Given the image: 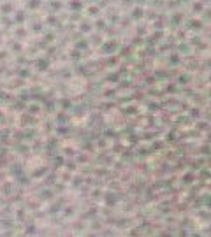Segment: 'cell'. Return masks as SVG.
I'll return each mask as SVG.
<instances>
[{"label": "cell", "mask_w": 211, "mask_h": 237, "mask_svg": "<svg viewBox=\"0 0 211 237\" xmlns=\"http://www.w3.org/2000/svg\"><path fill=\"white\" fill-rule=\"evenodd\" d=\"M130 16H128V18H127V16H121V18H120V25H121V28H128L130 27Z\"/></svg>", "instance_id": "13"}, {"label": "cell", "mask_w": 211, "mask_h": 237, "mask_svg": "<svg viewBox=\"0 0 211 237\" xmlns=\"http://www.w3.org/2000/svg\"><path fill=\"white\" fill-rule=\"evenodd\" d=\"M86 46H88L86 41H84V42H77V48H84V49H86Z\"/></svg>", "instance_id": "29"}, {"label": "cell", "mask_w": 211, "mask_h": 237, "mask_svg": "<svg viewBox=\"0 0 211 237\" xmlns=\"http://www.w3.org/2000/svg\"><path fill=\"white\" fill-rule=\"evenodd\" d=\"M116 46H118V44H116L114 41H111V42H107V44L104 46V49L106 51H111V49H116Z\"/></svg>", "instance_id": "21"}, {"label": "cell", "mask_w": 211, "mask_h": 237, "mask_svg": "<svg viewBox=\"0 0 211 237\" xmlns=\"http://www.w3.org/2000/svg\"><path fill=\"white\" fill-rule=\"evenodd\" d=\"M158 39H162V32H155V34L148 39V44H153V42H157Z\"/></svg>", "instance_id": "14"}, {"label": "cell", "mask_w": 211, "mask_h": 237, "mask_svg": "<svg viewBox=\"0 0 211 237\" xmlns=\"http://www.w3.org/2000/svg\"><path fill=\"white\" fill-rule=\"evenodd\" d=\"M202 27H204L202 20H190L188 21V28H190V30H202Z\"/></svg>", "instance_id": "5"}, {"label": "cell", "mask_w": 211, "mask_h": 237, "mask_svg": "<svg viewBox=\"0 0 211 237\" xmlns=\"http://www.w3.org/2000/svg\"><path fill=\"white\" fill-rule=\"evenodd\" d=\"M109 2H116V0H109Z\"/></svg>", "instance_id": "33"}, {"label": "cell", "mask_w": 211, "mask_h": 237, "mask_svg": "<svg viewBox=\"0 0 211 237\" xmlns=\"http://www.w3.org/2000/svg\"><path fill=\"white\" fill-rule=\"evenodd\" d=\"M97 7L100 9V11H102V9H107V7H109V0H98Z\"/></svg>", "instance_id": "18"}, {"label": "cell", "mask_w": 211, "mask_h": 237, "mask_svg": "<svg viewBox=\"0 0 211 237\" xmlns=\"http://www.w3.org/2000/svg\"><path fill=\"white\" fill-rule=\"evenodd\" d=\"M121 4H123L125 7H130L134 4V0H121Z\"/></svg>", "instance_id": "26"}, {"label": "cell", "mask_w": 211, "mask_h": 237, "mask_svg": "<svg viewBox=\"0 0 211 237\" xmlns=\"http://www.w3.org/2000/svg\"><path fill=\"white\" fill-rule=\"evenodd\" d=\"M183 2H192V0H181V4H183Z\"/></svg>", "instance_id": "31"}, {"label": "cell", "mask_w": 211, "mask_h": 237, "mask_svg": "<svg viewBox=\"0 0 211 237\" xmlns=\"http://www.w3.org/2000/svg\"><path fill=\"white\" fill-rule=\"evenodd\" d=\"M181 21H183V13H180V11H174V14L169 18V23H171L172 27H178Z\"/></svg>", "instance_id": "3"}, {"label": "cell", "mask_w": 211, "mask_h": 237, "mask_svg": "<svg viewBox=\"0 0 211 237\" xmlns=\"http://www.w3.org/2000/svg\"><path fill=\"white\" fill-rule=\"evenodd\" d=\"M67 7L70 9V13H81L84 7V2L83 0H70L69 4H67Z\"/></svg>", "instance_id": "1"}, {"label": "cell", "mask_w": 211, "mask_h": 237, "mask_svg": "<svg viewBox=\"0 0 211 237\" xmlns=\"http://www.w3.org/2000/svg\"><path fill=\"white\" fill-rule=\"evenodd\" d=\"M141 18H144V9H143V7H134L132 13H130V20L137 21V20H141Z\"/></svg>", "instance_id": "4"}, {"label": "cell", "mask_w": 211, "mask_h": 237, "mask_svg": "<svg viewBox=\"0 0 211 237\" xmlns=\"http://www.w3.org/2000/svg\"><path fill=\"white\" fill-rule=\"evenodd\" d=\"M42 4V0H30V4H28V7L30 9H37V7Z\"/></svg>", "instance_id": "20"}, {"label": "cell", "mask_w": 211, "mask_h": 237, "mask_svg": "<svg viewBox=\"0 0 211 237\" xmlns=\"http://www.w3.org/2000/svg\"><path fill=\"white\" fill-rule=\"evenodd\" d=\"M157 16H158V13H157L155 9H148V11H144V18H146V20H157Z\"/></svg>", "instance_id": "12"}, {"label": "cell", "mask_w": 211, "mask_h": 237, "mask_svg": "<svg viewBox=\"0 0 211 237\" xmlns=\"http://www.w3.org/2000/svg\"><path fill=\"white\" fill-rule=\"evenodd\" d=\"M135 30H137V34H139V35H144V34H146V27H144V25H139Z\"/></svg>", "instance_id": "23"}, {"label": "cell", "mask_w": 211, "mask_h": 237, "mask_svg": "<svg viewBox=\"0 0 211 237\" xmlns=\"http://www.w3.org/2000/svg\"><path fill=\"white\" fill-rule=\"evenodd\" d=\"M204 21H211V9H204L202 13V23Z\"/></svg>", "instance_id": "19"}, {"label": "cell", "mask_w": 211, "mask_h": 237, "mask_svg": "<svg viewBox=\"0 0 211 237\" xmlns=\"http://www.w3.org/2000/svg\"><path fill=\"white\" fill-rule=\"evenodd\" d=\"M201 2H202V4H204V2H209V0H201Z\"/></svg>", "instance_id": "32"}, {"label": "cell", "mask_w": 211, "mask_h": 237, "mask_svg": "<svg viewBox=\"0 0 211 237\" xmlns=\"http://www.w3.org/2000/svg\"><path fill=\"white\" fill-rule=\"evenodd\" d=\"M62 7H63V4H62V2H58V0H51V2H49V11H51V13L60 11Z\"/></svg>", "instance_id": "10"}, {"label": "cell", "mask_w": 211, "mask_h": 237, "mask_svg": "<svg viewBox=\"0 0 211 237\" xmlns=\"http://www.w3.org/2000/svg\"><path fill=\"white\" fill-rule=\"evenodd\" d=\"M181 5V0H167L165 2V7L169 11H178V7Z\"/></svg>", "instance_id": "7"}, {"label": "cell", "mask_w": 211, "mask_h": 237, "mask_svg": "<svg viewBox=\"0 0 211 237\" xmlns=\"http://www.w3.org/2000/svg\"><path fill=\"white\" fill-rule=\"evenodd\" d=\"M106 16H107V21H109V23H113V25L120 23V18H121V16H120V14L116 13V9H109Z\"/></svg>", "instance_id": "2"}, {"label": "cell", "mask_w": 211, "mask_h": 237, "mask_svg": "<svg viewBox=\"0 0 211 237\" xmlns=\"http://www.w3.org/2000/svg\"><path fill=\"white\" fill-rule=\"evenodd\" d=\"M2 11H4V13H11V11H13V5H4Z\"/></svg>", "instance_id": "27"}, {"label": "cell", "mask_w": 211, "mask_h": 237, "mask_svg": "<svg viewBox=\"0 0 211 237\" xmlns=\"http://www.w3.org/2000/svg\"><path fill=\"white\" fill-rule=\"evenodd\" d=\"M48 23H51V25H56V27H60V21H58V18H55V16H49V18H48Z\"/></svg>", "instance_id": "22"}, {"label": "cell", "mask_w": 211, "mask_h": 237, "mask_svg": "<svg viewBox=\"0 0 211 237\" xmlns=\"http://www.w3.org/2000/svg\"><path fill=\"white\" fill-rule=\"evenodd\" d=\"M93 27L97 28L98 32H102V30H106V21H104V20H97V21H95V25H93Z\"/></svg>", "instance_id": "15"}, {"label": "cell", "mask_w": 211, "mask_h": 237, "mask_svg": "<svg viewBox=\"0 0 211 237\" xmlns=\"http://www.w3.org/2000/svg\"><path fill=\"white\" fill-rule=\"evenodd\" d=\"M106 32H107L109 35H116V30H114L113 27H107V28H106Z\"/></svg>", "instance_id": "25"}, {"label": "cell", "mask_w": 211, "mask_h": 237, "mask_svg": "<svg viewBox=\"0 0 211 237\" xmlns=\"http://www.w3.org/2000/svg\"><path fill=\"white\" fill-rule=\"evenodd\" d=\"M86 2H98V0H86Z\"/></svg>", "instance_id": "30"}, {"label": "cell", "mask_w": 211, "mask_h": 237, "mask_svg": "<svg viewBox=\"0 0 211 237\" xmlns=\"http://www.w3.org/2000/svg\"><path fill=\"white\" fill-rule=\"evenodd\" d=\"M88 14H90V16H98V14H100V9H98L97 5H90L88 7Z\"/></svg>", "instance_id": "16"}, {"label": "cell", "mask_w": 211, "mask_h": 237, "mask_svg": "<svg viewBox=\"0 0 211 237\" xmlns=\"http://www.w3.org/2000/svg\"><path fill=\"white\" fill-rule=\"evenodd\" d=\"M79 30H81V34H88L91 30V23L88 20H83L81 23H79Z\"/></svg>", "instance_id": "8"}, {"label": "cell", "mask_w": 211, "mask_h": 237, "mask_svg": "<svg viewBox=\"0 0 211 237\" xmlns=\"http://www.w3.org/2000/svg\"><path fill=\"white\" fill-rule=\"evenodd\" d=\"M192 13H204V4L202 2H194L192 4Z\"/></svg>", "instance_id": "11"}, {"label": "cell", "mask_w": 211, "mask_h": 237, "mask_svg": "<svg viewBox=\"0 0 211 237\" xmlns=\"http://www.w3.org/2000/svg\"><path fill=\"white\" fill-rule=\"evenodd\" d=\"M165 20H167L165 14H158V16H157V21L153 23V27L157 28V30H162V28H164V21Z\"/></svg>", "instance_id": "6"}, {"label": "cell", "mask_w": 211, "mask_h": 237, "mask_svg": "<svg viewBox=\"0 0 211 237\" xmlns=\"http://www.w3.org/2000/svg\"><path fill=\"white\" fill-rule=\"evenodd\" d=\"M148 2H150L151 9H155V11H158V9H162V7H165V0H148Z\"/></svg>", "instance_id": "9"}, {"label": "cell", "mask_w": 211, "mask_h": 237, "mask_svg": "<svg viewBox=\"0 0 211 237\" xmlns=\"http://www.w3.org/2000/svg\"><path fill=\"white\" fill-rule=\"evenodd\" d=\"M100 41H102L100 35H91V42H93V44H100Z\"/></svg>", "instance_id": "24"}, {"label": "cell", "mask_w": 211, "mask_h": 237, "mask_svg": "<svg viewBox=\"0 0 211 237\" xmlns=\"http://www.w3.org/2000/svg\"><path fill=\"white\" fill-rule=\"evenodd\" d=\"M69 18H70V21H83V14L81 13H72Z\"/></svg>", "instance_id": "17"}, {"label": "cell", "mask_w": 211, "mask_h": 237, "mask_svg": "<svg viewBox=\"0 0 211 237\" xmlns=\"http://www.w3.org/2000/svg\"><path fill=\"white\" fill-rule=\"evenodd\" d=\"M16 18H18V21H23V20H25V14H23V11H20V14H18Z\"/></svg>", "instance_id": "28"}]
</instances>
